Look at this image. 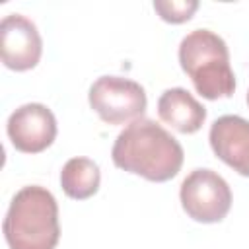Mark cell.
<instances>
[{"label":"cell","mask_w":249,"mask_h":249,"mask_svg":"<svg viewBox=\"0 0 249 249\" xmlns=\"http://www.w3.org/2000/svg\"><path fill=\"white\" fill-rule=\"evenodd\" d=\"M179 198L189 218L202 224L222 222L231 206L230 185L212 169L191 171L181 183Z\"/></svg>","instance_id":"5b68a950"},{"label":"cell","mask_w":249,"mask_h":249,"mask_svg":"<svg viewBox=\"0 0 249 249\" xmlns=\"http://www.w3.org/2000/svg\"><path fill=\"white\" fill-rule=\"evenodd\" d=\"M247 103H249V91H247Z\"/></svg>","instance_id":"7c38bea8"},{"label":"cell","mask_w":249,"mask_h":249,"mask_svg":"<svg viewBox=\"0 0 249 249\" xmlns=\"http://www.w3.org/2000/svg\"><path fill=\"white\" fill-rule=\"evenodd\" d=\"M179 62L202 97L220 99L233 95L235 76L230 66L228 45L214 31L195 29L187 33L179 45Z\"/></svg>","instance_id":"3957f363"},{"label":"cell","mask_w":249,"mask_h":249,"mask_svg":"<svg viewBox=\"0 0 249 249\" xmlns=\"http://www.w3.org/2000/svg\"><path fill=\"white\" fill-rule=\"evenodd\" d=\"M6 130L16 150L39 154L53 144L56 136V119L47 105L25 103L10 115Z\"/></svg>","instance_id":"8992f818"},{"label":"cell","mask_w":249,"mask_h":249,"mask_svg":"<svg viewBox=\"0 0 249 249\" xmlns=\"http://www.w3.org/2000/svg\"><path fill=\"white\" fill-rule=\"evenodd\" d=\"M2 231L10 249H54L60 226L53 193L39 185L19 189L10 202Z\"/></svg>","instance_id":"7a4b0ae2"},{"label":"cell","mask_w":249,"mask_h":249,"mask_svg":"<svg viewBox=\"0 0 249 249\" xmlns=\"http://www.w3.org/2000/svg\"><path fill=\"white\" fill-rule=\"evenodd\" d=\"M198 2L196 0H167V2H154V10L160 14L163 21L169 23H183L191 19V16L196 12Z\"/></svg>","instance_id":"8fae6325"},{"label":"cell","mask_w":249,"mask_h":249,"mask_svg":"<svg viewBox=\"0 0 249 249\" xmlns=\"http://www.w3.org/2000/svg\"><path fill=\"white\" fill-rule=\"evenodd\" d=\"M183 148L175 136L152 119H136L119 132L111 158L119 169L148 181H169L183 165Z\"/></svg>","instance_id":"6da1fadb"},{"label":"cell","mask_w":249,"mask_h":249,"mask_svg":"<svg viewBox=\"0 0 249 249\" xmlns=\"http://www.w3.org/2000/svg\"><path fill=\"white\" fill-rule=\"evenodd\" d=\"M158 115L175 130L183 134H193L202 126L206 119V109L185 88H171L160 95Z\"/></svg>","instance_id":"9c48e42d"},{"label":"cell","mask_w":249,"mask_h":249,"mask_svg":"<svg viewBox=\"0 0 249 249\" xmlns=\"http://www.w3.org/2000/svg\"><path fill=\"white\" fill-rule=\"evenodd\" d=\"M101 181L99 167L89 158H72L64 163L60 171V185L62 191L76 200L89 198L97 193Z\"/></svg>","instance_id":"30bf717a"},{"label":"cell","mask_w":249,"mask_h":249,"mask_svg":"<svg viewBox=\"0 0 249 249\" xmlns=\"http://www.w3.org/2000/svg\"><path fill=\"white\" fill-rule=\"evenodd\" d=\"M89 105L101 121L109 124H124L142 119L146 111L144 88L128 78L101 76L89 88Z\"/></svg>","instance_id":"277c9868"},{"label":"cell","mask_w":249,"mask_h":249,"mask_svg":"<svg viewBox=\"0 0 249 249\" xmlns=\"http://www.w3.org/2000/svg\"><path fill=\"white\" fill-rule=\"evenodd\" d=\"M43 53L41 35L31 19L21 14H8L0 23V54L4 66L29 70L37 66Z\"/></svg>","instance_id":"52a82bcc"},{"label":"cell","mask_w":249,"mask_h":249,"mask_svg":"<svg viewBox=\"0 0 249 249\" xmlns=\"http://www.w3.org/2000/svg\"><path fill=\"white\" fill-rule=\"evenodd\" d=\"M214 154L233 171L249 177V121L237 115L216 119L208 134Z\"/></svg>","instance_id":"ba28073f"}]
</instances>
